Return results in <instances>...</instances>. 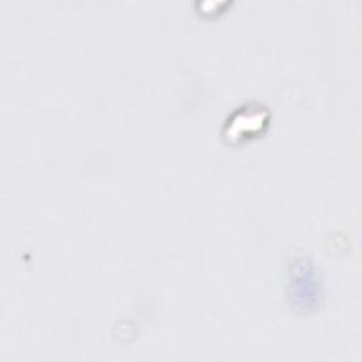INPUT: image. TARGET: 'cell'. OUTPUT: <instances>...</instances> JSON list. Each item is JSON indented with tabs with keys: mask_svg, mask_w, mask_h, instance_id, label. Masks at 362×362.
Wrapping results in <instances>:
<instances>
[{
	"mask_svg": "<svg viewBox=\"0 0 362 362\" xmlns=\"http://www.w3.org/2000/svg\"><path fill=\"white\" fill-rule=\"evenodd\" d=\"M267 123V112L262 106H245L228 122V137L240 140L253 136Z\"/></svg>",
	"mask_w": 362,
	"mask_h": 362,
	"instance_id": "1",
	"label": "cell"
}]
</instances>
